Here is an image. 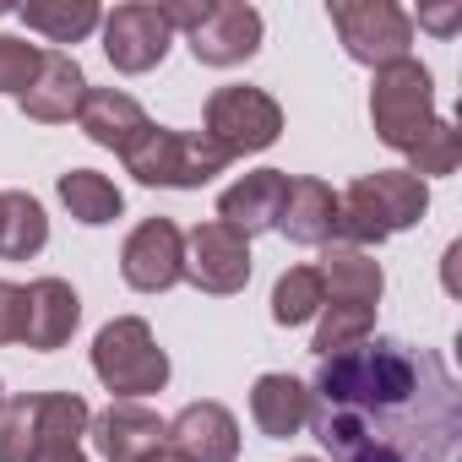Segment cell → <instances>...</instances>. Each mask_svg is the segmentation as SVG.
<instances>
[{
  "mask_svg": "<svg viewBox=\"0 0 462 462\" xmlns=\"http://www.w3.org/2000/svg\"><path fill=\"white\" fill-rule=\"evenodd\" d=\"M370 332H375V305H321L310 348H316L321 359H332V354H343V348L370 343Z\"/></svg>",
  "mask_w": 462,
  "mask_h": 462,
  "instance_id": "obj_25",
  "label": "cell"
},
{
  "mask_svg": "<svg viewBox=\"0 0 462 462\" xmlns=\"http://www.w3.org/2000/svg\"><path fill=\"white\" fill-rule=\"evenodd\" d=\"M424 212H430V185L413 180L408 169L359 174V180L337 196V235H332V245H354V251L386 245L392 235L413 228Z\"/></svg>",
  "mask_w": 462,
  "mask_h": 462,
  "instance_id": "obj_2",
  "label": "cell"
},
{
  "mask_svg": "<svg viewBox=\"0 0 462 462\" xmlns=\"http://www.w3.org/2000/svg\"><path fill=\"white\" fill-rule=\"evenodd\" d=\"M39 60H44L39 44H28L17 33H0V93H17L23 98L33 88V77H39Z\"/></svg>",
  "mask_w": 462,
  "mask_h": 462,
  "instance_id": "obj_28",
  "label": "cell"
},
{
  "mask_svg": "<svg viewBox=\"0 0 462 462\" xmlns=\"http://www.w3.org/2000/svg\"><path fill=\"white\" fill-rule=\"evenodd\" d=\"M142 462H185V457H180L174 446H158V451H152V457H142Z\"/></svg>",
  "mask_w": 462,
  "mask_h": 462,
  "instance_id": "obj_32",
  "label": "cell"
},
{
  "mask_svg": "<svg viewBox=\"0 0 462 462\" xmlns=\"http://www.w3.org/2000/svg\"><path fill=\"white\" fill-rule=\"evenodd\" d=\"M55 190H60L66 212H71L77 223H88V228H104V223H115V217L125 212L120 185H115L109 174H98V169H66V174L55 180Z\"/></svg>",
  "mask_w": 462,
  "mask_h": 462,
  "instance_id": "obj_22",
  "label": "cell"
},
{
  "mask_svg": "<svg viewBox=\"0 0 462 462\" xmlns=\"http://www.w3.org/2000/svg\"><path fill=\"white\" fill-rule=\"evenodd\" d=\"M424 23H430V28H440V33H446V28H451V23H457V12H435V17H424Z\"/></svg>",
  "mask_w": 462,
  "mask_h": 462,
  "instance_id": "obj_33",
  "label": "cell"
},
{
  "mask_svg": "<svg viewBox=\"0 0 462 462\" xmlns=\"http://www.w3.org/2000/svg\"><path fill=\"white\" fill-rule=\"evenodd\" d=\"M169 28L185 33L190 55L201 66H245L262 50V12L245 0H201V6H163Z\"/></svg>",
  "mask_w": 462,
  "mask_h": 462,
  "instance_id": "obj_4",
  "label": "cell"
},
{
  "mask_svg": "<svg viewBox=\"0 0 462 462\" xmlns=\"http://www.w3.org/2000/svg\"><path fill=\"white\" fill-rule=\"evenodd\" d=\"M348 462H408V457H402V451H397L392 440H370V446H359V451H354Z\"/></svg>",
  "mask_w": 462,
  "mask_h": 462,
  "instance_id": "obj_30",
  "label": "cell"
},
{
  "mask_svg": "<svg viewBox=\"0 0 462 462\" xmlns=\"http://www.w3.org/2000/svg\"><path fill=\"white\" fill-rule=\"evenodd\" d=\"M327 17L343 39L348 60H359L370 71L413 55V17L402 6H392V0H332Z\"/></svg>",
  "mask_w": 462,
  "mask_h": 462,
  "instance_id": "obj_8",
  "label": "cell"
},
{
  "mask_svg": "<svg viewBox=\"0 0 462 462\" xmlns=\"http://www.w3.org/2000/svg\"><path fill=\"white\" fill-rule=\"evenodd\" d=\"M28 462H88V457H82V446H33Z\"/></svg>",
  "mask_w": 462,
  "mask_h": 462,
  "instance_id": "obj_31",
  "label": "cell"
},
{
  "mask_svg": "<svg viewBox=\"0 0 462 462\" xmlns=\"http://www.w3.org/2000/svg\"><path fill=\"white\" fill-rule=\"evenodd\" d=\"M77 125L88 131V142H98V147H109V152L125 158L152 120H147V109L131 93H120V88H88V98L77 109Z\"/></svg>",
  "mask_w": 462,
  "mask_h": 462,
  "instance_id": "obj_18",
  "label": "cell"
},
{
  "mask_svg": "<svg viewBox=\"0 0 462 462\" xmlns=\"http://www.w3.org/2000/svg\"><path fill=\"white\" fill-rule=\"evenodd\" d=\"M370 120H375V136L392 147V152H408L430 120H435V82H430V66H419L413 55L408 60H392L375 71V88H370Z\"/></svg>",
  "mask_w": 462,
  "mask_h": 462,
  "instance_id": "obj_6",
  "label": "cell"
},
{
  "mask_svg": "<svg viewBox=\"0 0 462 462\" xmlns=\"http://www.w3.org/2000/svg\"><path fill=\"white\" fill-rule=\"evenodd\" d=\"M321 305H327V289H321L316 267H289L273 283V321L278 327H305V321L321 316Z\"/></svg>",
  "mask_w": 462,
  "mask_h": 462,
  "instance_id": "obj_24",
  "label": "cell"
},
{
  "mask_svg": "<svg viewBox=\"0 0 462 462\" xmlns=\"http://www.w3.org/2000/svg\"><path fill=\"white\" fill-rule=\"evenodd\" d=\"M93 375L104 381L115 402H142L169 386V354L158 348L142 316H115L93 337Z\"/></svg>",
  "mask_w": 462,
  "mask_h": 462,
  "instance_id": "obj_3",
  "label": "cell"
},
{
  "mask_svg": "<svg viewBox=\"0 0 462 462\" xmlns=\"http://www.w3.org/2000/svg\"><path fill=\"white\" fill-rule=\"evenodd\" d=\"M82 327V300L66 278H39L28 283V321H23V343L33 354H55L71 343V332Z\"/></svg>",
  "mask_w": 462,
  "mask_h": 462,
  "instance_id": "obj_16",
  "label": "cell"
},
{
  "mask_svg": "<svg viewBox=\"0 0 462 462\" xmlns=\"http://www.w3.org/2000/svg\"><path fill=\"white\" fill-rule=\"evenodd\" d=\"M251 419H256V430L267 440L300 435L310 424V386L294 381V375H283V370L256 375V386H251Z\"/></svg>",
  "mask_w": 462,
  "mask_h": 462,
  "instance_id": "obj_19",
  "label": "cell"
},
{
  "mask_svg": "<svg viewBox=\"0 0 462 462\" xmlns=\"http://www.w3.org/2000/svg\"><path fill=\"white\" fill-rule=\"evenodd\" d=\"M120 278L136 294H163L185 278V228L174 217H147L136 223L120 245Z\"/></svg>",
  "mask_w": 462,
  "mask_h": 462,
  "instance_id": "obj_11",
  "label": "cell"
},
{
  "mask_svg": "<svg viewBox=\"0 0 462 462\" xmlns=\"http://www.w3.org/2000/svg\"><path fill=\"white\" fill-rule=\"evenodd\" d=\"M402 158H408V174H413V180H440V174H451V169L462 163V131L435 115L430 131H424Z\"/></svg>",
  "mask_w": 462,
  "mask_h": 462,
  "instance_id": "obj_26",
  "label": "cell"
},
{
  "mask_svg": "<svg viewBox=\"0 0 462 462\" xmlns=\"http://www.w3.org/2000/svg\"><path fill=\"white\" fill-rule=\"evenodd\" d=\"M169 446L185 462H235L240 457V419L223 402H185L169 419Z\"/></svg>",
  "mask_w": 462,
  "mask_h": 462,
  "instance_id": "obj_13",
  "label": "cell"
},
{
  "mask_svg": "<svg viewBox=\"0 0 462 462\" xmlns=\"http://www.w3.org/2000/svg\"><path fill=\"white\" fill-rule=\"evenodd\" d=\"M278 235L289 245H321L327 251L332 235H337V190L327 180H316V174L289 180L283 207H278Z\"/></svg>",
  "mask_w": 462,
  "mask_h": 462,
  "instance_id": "obj_14",
  "label": "cell"
},
{
  "mask_svg": "<svg viewBox=\"0 0 462 462\" xmlns=\"http://www.w3.org/2000/svg\"><path fill=\"white\" fill-rule=\"evenodd\" d=\"M88 435L104 462H142L169 446V419H158L147 402H109L104 413H93Z\"/></svg>",
  "mask_w": 462,
  "mask_h": 462,
  "instance_id": "obj_12",
  "label": "cell"
},
{
  "mask_svg": "<svg viewBox=\"0 0 462 462\" xmlns=\"http://www.w3.org/2000/svg\"><path fill=\"white\" fill-rule=\"evenodd\" d=\"M17 17L33 33H44L50 44H82L104 23L98 0H28V6H17Z\"/></svg>",
  "mask_w": 462,
  "mask_h": 462,
  "instance_id": "obj_23",
  "label": "cell"
},
{
  "mask_svg": "<svg viewBox=\"0 0 462 462\" xmlns=\"http://www.w3.org/2000/svg\"><path fill=\"white\" fill-rule=\"evenodd\" d=\"M207 142L223 147L228 158H245V152H267L283 136V104L267 88H245V82H228L207 98V120H201Z\"/></svg>",
  "mask_w": 462,
  "mask_h": 462,
  "instance_id": "obj_7",
  "label": "cell"
},
{
  "mask_svg": "<svg viewBox=\"0 0 462 462\" xmlns=\"http://www.w3.org/2000/svg\"><path fill=\"white\" fill-rule=\"evenodd\" d=\"M316 273H321L327 305H381V294H386L381 262L370 251H354V245H327Z\"/></svg>",
  "mask_w": 462,
  "mask_h": 462,
  "instance_id": "obj_20",
  "label": "cell"
},
{
  "mask_svg": "<svg viewBox=\"0 0 462 462\" xmlns=\"http://www.w3.org/2000/svg\"><path fill=\"white\" fill-rule=\"evenodd\" d=\"M294 462H321V457H294Z\"/></svg>",
  "mask_w": 462,
  "mask_h": 462,
  "instance_id": "obj_34",
  "label": "cell"
},
{
  "mask_svg": "<svg viewBox=\"0 0 462 462\" xmlns=\"http://www.w3.org/2000/svg\"><path fill=\"white\" fill-rule=\"evenodd\" d=\"M39 446V397L0 402V462H28Z\"/></svg>",
  "mask_w": 462,
  "mask_h": 462,
  "instance_id": "obj_27",
  "label": "cell"
},
{
  "mask_svg": "<svg viewBox=\"0 0 462 462\" xmlns=\"http://www.w3.org/2000/svg\"><path fill=\"white\" fill-rule=\"evenodd\" d=\"M23 321H28V289L0 278V348L23 343Z\"/></svg>",
  "mask_w": 462,
  "mask_h": 462,
  "instance_id": "obj_29",
  "label": "cell"
},
{
  "mask_svg": "<svg viewBox=\"0 0 462 462\" xmlns=\"http://www.w3.org/2000/svg\"><path fill=\"white\" fill-rule=\"evenodd\" d=\"M283 190H289V174L283 169H251L240 174L217 196V223L235 228V235H262V228H278V207H283Z\"/></svg>",
  "mask_w": 462,
  "mask_h": 462,
  "instance_id": "obj_15",
  "label": "cell"
},
{
  "mask_svg": "<svg viewBox=\"0 0 462 462\" xmlns=\"http://www.w3.org/2000/svg\"><path fill=\"white\" fill-rule=\"evenodd\" d=\"M413 392H419V365L402 343H386V337L321 359V370L310 381V402L348 408V413H365V419H375L386 408H402Z\"/></svg>",
  "mask_w": 462,
  "mask_h": 462,
  "instance_id": "obj_1",
  "label": "cell"
},
{
  "mask_svg": "<svg viewBox=\"0 0 462 462\" xmlns=\"http://www.w3.org/2000/svg\"><path fill=\"white\" fill-rule=\"evenodd\" d=\"M98 33H104L109 66L125 71V77H142V71L163 66V55L174 44V28H169L163 6H152V0H125V6H115L98 23Z\"/></svg>",
  "mask_w": 462,
  "mask_h": 462,
  "instance_id": "obj_10",
  "label": "cell"
},
{
  "mask_svg": "<svg viewBox=\"0 0 462 462\" xmlns=\"http://www.w3.org/2000/svg\"><path fill=\"white\" fill-rule=\"evenodd\" d=\"M228 163L235 158L212 147L201 131H174V125H147L142 142L125 152V174H136L142 185H163V190H201Z\"/></svg>",
  "mask_w": 462,
  "mask_h": 462,
  "instance_id": "obj_5",
  "label": "cell"
},
{
  "mask_svg": "<svg viewBox=\"0 0 462 462\" xmlns=\"http://www.w3.org/2000/svg\"><path fill=\"white\" fill-rule=\"evenodd\" d=\"M82 98H88L82 66H77L71 55H60V50H44L39 77H33V88L23 93V115L39 120V125H66V120H77Z\"/></svg>",
  "mask_w": 462,
  "mask_h": 462,
  "instance_id": "obj_17",
  "label": "cell"
},
{
  "mask_svg": "<svg viewBox=\"0 0 462 462\" xmlns=\"http://www.w3.org/2000/svg\"><path fill=\"white\" fill-rule=\"evenodd\" d=\"M251 240L235 235V228H223L217 217L196 223L190 235H185V283H196L201 294H240L251 283Z\"/></svg>",
  "mask_w": 462,
  "mask_h": 462,
  "instance_id": "obj_9",
  "label": "cell"
},
{
  "mask_svg": "<svg viewBox=\"0 0 462 462\" xmlns=\"http://www.w3.org/2000/svg\"><path fill=\"white\" fill-rule=\"evenodd\" d=\"M0 402H6V392H0Z\"/></svg>",
  "mask_w": 462,
  "mask_h": 462,
  "instance_id": "obj_35",
  "label": "cell"
},
{
  "mask_svg": "<svg viewBox=\"0 0 462 462\" xmlns=\"http://www.w3.org/2000/svg\"><path fill=\"white\" fill-rule=\"evenodd\" d=\"M50 245V217L39 196L28 190H0V256L6 262H33Z\"/></svg>",
  "mask_w": 462,
  "mask_h": 462,
  "instance_id": "obj_21",
  "label": "cell"
}]
</instances>
